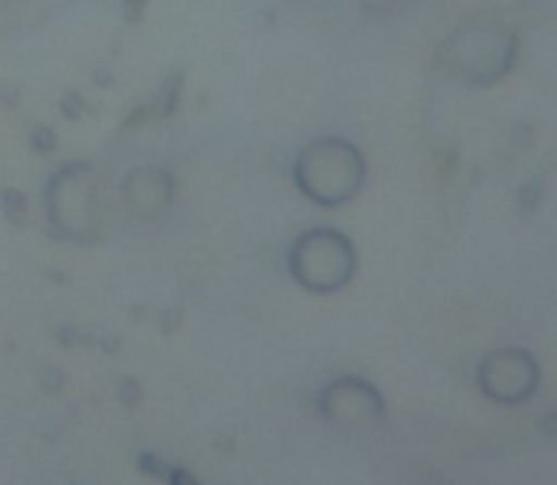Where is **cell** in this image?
Masks as SVG:
<instances>
[{"label": "cell", "instance_id": "6da1fadb", "mask_svg": "<svg viewBox=\"0 0 557 485\" xmlns=\"http://www.w3.org/2000/svg\"><path fill=\"white\" fill-rule=\"evenodd\" d=\"M520 58V35L497 15H470L441 42L436 61L467 88H493L512 73Z\"/></svg>", "mask_w": 557, "mask_h": 485}, {"label": "cell", "instance_id": "7a4b0ae2", "mask_svg": "<svg viewBox=\"0 0 557 485\" xmlns=\"http://www.w3.org/2000/svg\"><path fill=\"white\" fill-rule=\"evenodd\" d=\"M368 163L352 140L345 137H319L300 148L293 163V183L311 206L337 209L352 201L364 186Z\"/></svg>", "mask_w": 557, "mask_h": 485}, {"label": "cell", "instance_id": "3957f363", "mask_svg": "<svg viewBox=\"0 0 557 485\" xmlns=\"http://www.w3.org/2000/svg\"><path fill=\"white\" fill-rule=\"evenodd\" d=\"M46 221L58 239L99 242L103 236V201H99V171L88 160L58 167L46 183Z\"/></svg>", "mask_w": 557, "mask_h": 485}, {"label": "cell", "instance_id": "277c9868", "mask_svg": "<svg viewBox=\"0 0 557 485\" xmlns=\"http://www.w3.org/2000/svg\"><path fill=\"white\" fill-rule=\"evenodd\" d=\"M288 273L304 293H342L357 277V247L337 228H308L288 247Z\"/></svg>", "mask_w": 557, "mask_h": 485}, {"label": "cell", "instance_id": "5b68a950", "mask_svg": "<svg viewBox=\"0 0 557 485\" xmlns=\"http://www.w3.org/2000/svg\"><path fill=\"white\" fill-rule=\"evenodd\" d=\"M474 383L482 398L497 406H523L535 398L543 372H539V357L523 346H500L482 357L474 372Z\"/></svg>", "mask_w": 557, "mask_h": 485}, {"label": "cell", "instance_id": "8992f818", "mask_svg": "<svg viewBox=\"0 0 557 485\" xmlns=\"http://www.w3.org/2000/svg\"><path fill=\"white\" fill-rule=\"evenodd\" d=\"M315 410L323 421L337 428H368L380 425L387 418V402H383L380 387L364 375H337L315 395Z\"/></svg>", "mask_w": 557, "mask_h": 485}, {"label": "cell", "instance_id": "52a82bcc", "mask_svg": "<svg viewBox=\"0 0 557 485\" xmlns=\"http://www.w3.org/2000/svg\"><path fill=\"white\" fill-rule=\"evenodd\" d=\"M122 201L133 216L140 221H152V216H163L175 201V178L163 167H137L125 175L122 183Z\"/></svg>", "mask_w": 557, "mask_h": 485}, {"label": "cell", "instance_id": "ba28073f", "mask_svg": "<svg viewBox=\"0 0 557 485\" xmlns=\"http://www.w3.org/2000/svg\"><path fill=\"white\" fill-rule=\"evenodd\" d=\"M360 8H364L368 15H395V12H403L410 0H357Z\"/></svg>", "mask_w": 557, "mask_h": 485}]
</instances>
